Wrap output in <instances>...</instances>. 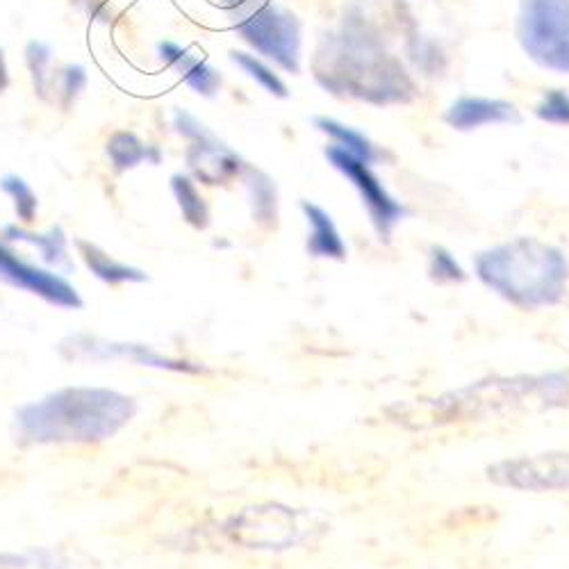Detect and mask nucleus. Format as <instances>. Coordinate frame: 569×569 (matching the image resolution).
I'll use <instances>...</instances> for the list:
<instances>
[{
    "instance_id": "f257e3e1",
    "label": "nucleus",
    "mask_w": 569,
    "mask_h": 569,
    "mask_svg": "<svg viewBox=\"0 0 569 569\" xmlns=\"http://www.w3.org/2000/svg\"><path fill=\"white\" fill-rule=\"evenodd\" d=\"M569 408V369L549 373L492 376L438 399L403 406L399 421L412 426H447L488 421L525 412Z\"/></svg>"
},
{
    "instance_id": "f03ea898",
    "label": "nucleus",
    "mask_w": 569,
    "mask_h": 569,
    "mask_svg": "<svg viewBox=\"0 0 569 569\" xmlns=\"http://www.w3.org/2000/svg\"><path fill=\"white\" fill-rule=\"evenodd\" d=\"M137 415V401L108 388H62L14 412L19 445H101Z\"/></svg>"
},
{
    "instance_id": "7ed1b4c3",
    "label": "nucleus",
    "mask_w": 569,
    "mask_h": 569,
    "mask_svg": "<svg viewBox=\"0 0 569 569\" xmlns=\"http://www.w3.org/2000/svg\"><path fill=\"white\" fill-rule=\"evenodd\" d=\"M473 267L490 292L519 310L553 308L569 292L565 253L531 237H517L479 253Z\"/></svg>"
},
{
    "instance_id": "20e7f679",
    "label": "nucleus",
    "mask_w": 569,
    "mask_h": 569,
    "mask_svg": "<svg viewBox=\"0 0 569 569\" xmlns=\"http://www.w3.org/2000/svg\"><path fill=\"white\" fill-rule=\"evenodd\" d=\"M323 525L315 512L282 503L249 506L228 519V538L244 549L288 551L317 538Z\"/></svg>"
},
{
    "instance_id": "39448f33",
    "label": "nucleus",
    "mask_w": 569,
    "mask_h": 569,
    "mask_svg": "<svg viewBox=\"0 0 569 569\" xmlns=\"http://www.w3.org/2000/svg\"><path fill=\"white\" fill-rule=\"evenodd\" d=\"M517 34L540 67L569 73V0H521Z\"/></svg>"
},
{
    "instance_id": "423d86ee",
    "label": "nucleus",
    "mask_w": 569,
    "mask_h": 569,
    "mask_svg": "<svg viewBox=\"0 0 569 569\" xmlns=\"http://www.w3.org/2000/svg\"><path fill=\"white\" fill-rule=\"evenodd\" d=\"M60 353L69 362H106V360H130L139 367H151L173 373H203V365L189 362L184 358H173L156 351L147 345L132 342H110L93 336H71L60 342Z\"/></svg>"
},
{
    "instance_id": "0eeeda50",
    "label": "nucleus",
    "mask_w": 569,
    "mask_h": 569,
    "mask_svg": "<svg viewBox=\"0 0 569 569\" xmlns=\"http://www.w3.org/2000/svg\"><path fill=\"white\" fill-rule=\"evenodd\" d=\"M240 34L262 56L276 60L282 69L299 71V21L276 6H267L240 23Z\"/></svg>"
},
{
    "instance_id": "6e6552de",
    "label": "nucleus",
    "mask_w": 569,
    "mask_h": 569,
    "mask_svg": "<svg viewBox=\"0 0 569 569\" xmlns=\"http://www.w3.org/2000/svg\"><path fill=\"white\" fill-rule=\"evenodd\" d=\"M326 156L330 162H333V167L338 171H342L353 182L358 194L362 197V203L367 206L371 223L376 226L378 232L388 237L395 230V226L403 219V214H406L403 206L390 197L383 182L371 173L367 162L351 156L347 149H342L338 144L328 147Z\"/></svg>"
},
{
    "instance_id": "1a4fd4ad",
    "label": "nucleus",
    "mask_w": 569,
    "mask_h": 569,
    "mask_svg": "<svg viewBox=\"0 0 569 569\" xmlns=\"http://www.w3.org/2000/svg\"><path fill=\"white\" fill-rule=\"evenodd\" d=\"M0 280L62 310H80L84 306L80 292L67 278L21 260L6 244H0Z\"/></svg>"
},
{
    "instance_id": "9d476101",
    "label": "nucleus",
    "mask_w": 569,
    "mask_h": 569,
    "mask_svg": "<svg viewBox=\"0 0 569 569\" xmlns=\"http://www.w3.org/2000/svg\"><path fill=\"white\" fill-rule=\"evenodd\" d=\"M447 123L458 130H471L488 123H519L521 117L512 103L499 99H460L447 112Z\"/></svg>"
},
{
    "instance_id": "9b49d317",
    "label": "nucleus",
    "mask_w": 569,
    "mask_h": 569,
    "mask_svg": "<svg viewBox=\"0 0 569 569\" xmlns=\"http://www.w3.org/2000/svg\"><path fill=\"white\" fill-rule=\"evenodd\" d=\"M301 210L308 219L310 232H308V253L315 258H326V260H345L347 258V244L342 240V234L336 226V221L330 219V214L315 206L303 201Z\"/></svg>"
},
{
    "instance_id": "f8f14e48",
    "label": "nucleus",
    "mask_w": 569,
    "mask_h": 569,
    "mask_svg": "<svg viewBox=\"0 0 569 569\" xmlns=\"http://www.w3.org/2000/svg\"><path fill=\"white\" fill-rule=\"evenodd\" d=\"M76 247H78V253H80L82 262L87 264V269L99 280H103L106 284H128V282H147L149 280L147 271H141L137 267H130V264H123V262L114 260L112 256H108L97 244L78 240Z\"/></svg>"
},
{
    "instance_id": "ddd939ff",
    "label": "nucleus",
    "mask_w": 569,
    "mask_h": 569,
    "mask_svg": "<svg viewBox=\"0 0 569 569\" xmlns=\"http://www.w3.org/2000/svg\"><path fill=\"white\" fill-rule=\"evenodd\" d=\"M162 58H167L171 64H176L189 87H194L199 93H206V97H212V93L219 89L221 78L214 69H210L206 62L197 60L189 56L187 51H180L173 43H162L160 46Z\"/></svg>"
},
{
    "instance_id": "4468645a",
    "label": "nucleus",
    "mask_w": 569,
    "mask_h": 569,
    "mask_svg": "<svg viewBox=\"0 0 569 569\" xmlns=\"http://www.w3.org/2000/svg\"><path fill=\"white\" fill-rule=\"evenodd\" d=\"M6 237L12 242H28L32 247H37L41 251V258L49 264H67L69 267V256H67V237L62 232V228H53L51 232L39 234V232H30L23 230L19 226H8L6 228Z\"/></svg>"
},
{
    "instance_id": "2eb2a0df",
    "label": "nucleus",
    "mask_w": 569,
    "mask_h": 569,
    "mask_svg": "<svg viewBox=\"0 0 569 569\" xmlns=\"http://www.w3.org/2000/svg\"><path fill=\"white\" fill-rule=\"evenodd\" d=\"M171 189H173V194H176V199H178V206H180V212H182L184 221H187L189 226L199 228V230L208 228V223H210V210H208L203 197L199 194L197 184H194L192 180H189V178H184V176H173Z\"/></svg>"
},
{
    "instance_id": "dca6fc26",
    "label": "nucleus",
    "mask_w": 569,
    "mask_h": 569,
    "mask_svg": "<svg viewBox=\"0 0 569 569\" xmlns=\"http://www.w3.org/2000/svg\"><path fill=\"white\" fill-rule=\"evenodd\" d=\"M315 123H317L319 130H323L326 134L333 137V139L338 141V147L347 149L351 156L360 158V160L367 162V164H371V162L376 160L373 147L369 144V139L362 137L360 132H356V130H351V128L338 123L336 119H323V117H321V119H317Z\"/></svg>"
},
{
    "instance_id": "f3484780",
    "label": "nucleus",
    "mask_w": 569,
    "mask_h": 569,
    "mask_svg": "<svg viewBox=\"0 0 569 569\" xmlns=\"http://www.w3.org/2000/svg\"><path fill=\"white\" fill-rule=\"evenodd\" d=\"M108 153H110L114 167L121 169V171H123V169H130V167H137L139 162H144V160H149V158H151L153 162L160 160V153H158L156 149L141 147L139 141H137L132 134H128V132L114 134V139L110 141V147H108Z\"/></svg>"
},
{
    "instance_id": "a211bd4d",
    "label": "nucleus",
    "mask_w": 569,
    "mask_h": 569,
    "mask_svg": "<svg viewBox=\"0 0 569 569\" xmlns=\"http://www.w3.org/2000/svg\"><path fill=\"white\" fill-rule=\"evenodd\" d=\"M69 562L51 551L30 553H3L0 551V569H67Z\"/></svg>"
},
{
    "instance_id": "6ab92c4d",
    "label": "nucleus",
    "mask_w": 569,
    "mask_h": 569,
    "mask_svg": "<svg viewBox=\"0 0 569 569\" xmlns=\"http://www.w3.org/2000/svg\"><path fill=\"white\" fill-rule=\"evenodd\" d=\"M0 187H3L6 192L14 199V208H17L19 219L26 221V223L34 221L39 203H37V197L30 189V184L19 176H8V178H3V182H0Z\"/></svg>"
},
{
    "instance_id": "aec40b11",
    "label": "nucleus",
    "mask_w": 569,
    "mask_h": 569,
    "mask_svg": "<svg viewBox=\"0 0 569 569\" xmlns=\"http://www.w3.org/2000/svg\"><path fill=\"white\" fill-rule=\"evenodd\" d=\"M232 60H234L237 64H240L251 78H256L267 91H271L273 97H280V99L288 97V87H284V82H282L271 69H267L260 60H256L253 56L232 53Z\"/></svg>"
},
{
    "instance_id": "412c9836",
    "label": "nucleus",
    "mask_w": 569,
    "mask_h": 569,
    "mask_svg": "<svg viewBox=\"0 0 569 569\" xmlns=\"http://www.w3.org/2000/svg\"><path fill=\"white\" fill-rule=\"evenodd\" d=\"M429 273L438 280V282H462L465 280V271L462 267L456 262V258L442 249V247H433L431 249V258H429Z\"/></svg>"
},
{
    "instance_id": "4be33fe9",
    "label": "nucleus",
    "mask_w": 569,
    "mask_h": 569,
    "mask_svg": "<svg viewBox=\"0 0 569 569\" xmlns=\"http://www.w3.org/2000/svg\"><path fill=\"white\" fill-rule=\"evenodd\" d=\"M538 117L542 121H549V123H562V126H569V97L565 91H549L545 93V99L540 101L538 106Z\"/></svg>"
},
{
    "instance_id": "5701e85b",
    "label": "nucleus",
    "mask_w": 569,
    "mask_h": 569,
    "mask_svg": "<svg viewBox=\"0 0 569 569\" xmlns=\"http://www.w3.org/2000/svg\"><path fill=\"white\" fill-rule=\"evenodd\" d=\"M251 189H253L256 214L262 221L276 219V189H273L271 180L264 176H256V180L251 182Z\"/></svg>"
},
{
    "instance_id": "b1692460",
    "label": "nucleus",
    "mask_w": 569,
    "mask_h": 569,
    "mask_svg": "<svg viewBox=\"0 0 569 569\" xmlns=\"http://www.w3.org/2000/svg\"><path fill=\"white\" fill-rule=\"evenodd\" d=\"M8 78H6V67H3V58H0V87H6Z\"/></svg>"
}]
</instances>
